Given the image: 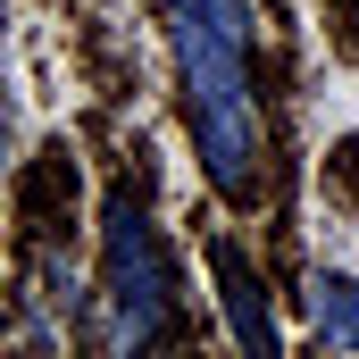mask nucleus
<instances>
[{
    "mask_svg": "<svg viewBox=\"0 0 359 359\" xmlns=\"http://www.w3.org/2000/svg\"><path fill=\"white\" fill-rule=\"evenodd\" d=\"M168 34H176L184 117H192L209 184L226 201H259L268 117H259V84H251V0H168Z\"/></svg>",
    "mask_w": 359,
    "mask_h": 359,
    "instance_id": "nucleus-1",
    "label": "nucleus"
},
{
    "mask_svg": "<svg viewBox=\"0 0 359 359\" xmlns=\"http://www.w3.org/2000/svg\"><path fill=\"white\" fill-rule=\"evenodd\" d=\"M176 334V276L159 251V226L126 201H109V234H100V343L109 351H142Z\"/></svg>",
    "mask_w": 359,
    "mask_h": 359,
    "instance_id": "nucleus-2",
    "label": "nucleus"
},
{
    "mask_svg": "<svg viewBox=\"0 0 359 359\" xmlns=\"http://www.w3.org/2000/svg\"><path fill=\"white\" fill-rule=\"evenodd\" d=\"M209 259H217V284H226L234 343H243V351H259V359H276V309H268V292H259V276L243 268V251H234V243H217Z\"/></svg>",
    "mask_w": 359,
    "mask_h": 359,
    "instance_id": "nucleus-3",
    "label": "nucleus"
},
{
    "mask_svg": "<svg viewBox=\"0 0 359 359\" xmlns=\"http://www.w3.org/2000/svg\"><path fill=\"white\" fill-rule=\"evenodd\" d=\"M309 334L326 343V351H359V276H309Z\"/></svg>",
    "mask_w": 359,
    "mask_h": 359,
    "instance_id": "nucleus-4",
    "label": "nucleus"
},
{
    "mask_svg": "<svg viewBox=\"0 0 359 359\" xmlns=\"http://www.w3.org/2000/svg\"><path fill=\"white\" fill-rule=\"evenodd\" d=\"M0 134H8V117H0Z\"/></svg>",
    "mask_w": 359,
    "mask_h": 359,
    "instance_id": "nucleus-5",
    "label": "nucleus"
}]
</instances>
